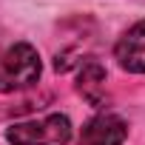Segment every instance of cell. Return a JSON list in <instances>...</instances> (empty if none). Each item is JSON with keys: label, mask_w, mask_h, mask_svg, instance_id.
<instances>
[{"label": "cell", "mask_w": 145, "mask_h": 145, "mask_svg": "<svg viewBox=\"0 0 145 145\" xmlns=\"http://www.w3.org/2000/svg\"><path fill=\"white\" fill-rule=\"evenodd\" d=\"M77 88H80V94L91 103V105H103V100H105V71H103V65L100 63H86L83 68H80V83H77Z\"/></svg>", "instance_id": "obj_5"}, {"label": "cell", "mask_w": 145, "mask_h": 145, "mask_svg": "<svg viewBox=\"0 0 145 145\" xmlns=\"http://www.w3.org/2000/svg\"><path fill=\"white\" fill-rule=\"evenodd\" d=\"M120 65L131 74H145V20L134 23L114 48Z\"/></svg>", "instance_id": "obj_4"}, {"label": "cell", "mask_w": 145, "mask_h": 145, "mask_svg": "<svg viewBox=\"0 0 145 145\" xmlns=\"http://www.w3.org/2000/svg\"><path fill=\"white\" fill-rule=\"evenodd\" d=\"M12 145H65L71 139V122L65 114H48L43 120H26L6 128Z\"/></svg>", "instance_id": "obj_2"}, {"label": "cell", "mask_w": 145, "mask_h": 145, "mask_svg": "<svg viewBox=\"0 0 145 145\" xmlns=\"http://www.w3.org/2000/svg\"><path fill=\"white\" fill-rule=\"evenodd\" d=\"M128 137V125L117 114H97L83 125L80 145H122Z\"/></svg>", "instance_id": "obj_3"}, {"label": "cell", "mask_w": 145, "mask_h": 145, "mask_svg": "<svg viewBox=\"0 0 145 145\" xmlns=\"http://www.w3.org/2000/svg\"><path fill=\"white\" fill-rule=\"evenodd\" d=\"M40 54L34 46L29 43H17L12 48H6L0 54V91L12 94V91H23L29 86H34L40 80Z\"/></svg>", "instance_id": "obj_1"}]
</instances>
